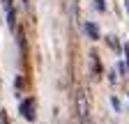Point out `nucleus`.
<instances>
[{"label": "nucleus", "mask_w": 129, "mask_h": 124, "mask_svg": "<svg viewBox=\"0 0 129 124\" xmlns=\"http://www.w3.org/2000/svg\"><path fill=\"white\" fill-rule=\"evenodd\" d=\"M124 5H127V9H129V0H124Z\"/></svg>", "instance_id": "obj_10"}, {"label": "nucleus", "mask_w": 129, "mask_h": 124, "mask_svg": "<svg viewBox=\"0 0 129 124\" xmlns=\"http://www.w3.org/2000/svg\"><path fill=\"white\" fill-rule=\"evenodd\" d=\"M23 3H28V0H23Z\"/></svg>", "instance_id": "obj_11"}, {"label": "nucleus", "mask_w": 129, "mask_h": 124, "mask_svg": "<svg viewBox=\"0 0 129 124\" xmlns=\"http://www.w3.org/2000/svg\"><path fill=\"white\" fill-rule=\"evenodd\" d=\"M19 110H21V115H23L28 122H35V119H37V103H35V99H32V97H25V99L21 101Z\"/></svg>", "instance_id": "obj_2"}, {"label": "nucleus", "mask_w": 129, "mask_h": 124, "mask_svg": "<svg viewBox=\"0 0 129 124\" xmlns=\"http://www.w3.org/2000/svg\"><path fill=\"white\" fill-rule=\"evenodd\" d=\"M90 69H92V76H94V78H99V76H102V60H99V55H97L94 51L90 53Z\"/></svg>", "instance_id": "obj_3"}, {"label": "nucleus", "mask_w": 129, "mask_h": 124, "mask_svg": "<svg viewBox=\"0 0 129 124\" xmlns=\"http://www.w3.org/2000/svg\"><path fill=\"white\" fill-rule=\"evenodd\" d=\"M106 44L111 46L113 51H120V41H118V37H115V35H108V37H106Z\"/></svg>", "instance_id": "obj_6"}, {"label": "nucleus", "mask_w": 129, "mask_h": 124, "mask_svg": "<svg viewBox=\"0 0 129 124\" xmlns=\"http://www.w3.org/2000/svg\"><path fill=\"white\" fill-rule=\"evenodd\" d=\"M76 115H78V124H92L90 117V99L85 94L83 87L76 90Z\"/></svg>", "instance_id": "obj_1"}, {"label": "nucleus", "mask_w": 129, "mask_h": 124, "mask_svg": "<svg viewBox=\"0 0 129 124\" xmlns=\"http://www.w3.org/2000/svg\"><path fill=\"white\" fill-rule=\"evenodd\" d=\"M83 28H85V35H88L90 39H99V28H97L94 23H90V21H88Z\"/></svg>", "instance_id": "obj_5"}, {"label": "nucleus", "mask_w": 129, "mask_h": 124, "mask_svg": "<svg viewBox=\"0 0 129 124\" xmlns=\"http://www.w3.org/2000/svg\"><path fill=\"white\" fill-rule=\"evenodd\" d=\"M111 106L115 108V110H120V99L118 97H111Z\"/></svg>", "instance_id": "obj_8"}, {"label": "nucleus", "mask_w": 129, "mask_h": 124, "mask_svg": "<svg viewBox=\"0 0 129 124\" xmlns=\"http://www.w3.org/2000/svg\"><path fill=\"white\" fill-rule=\"evenodd\" d=\"M94 3V9H99V12H106V3L104 0H92Z\"/></svg>", "instance_id": "obj_7"}, {"label": "nucleus", "mask_w": 129, "mask_h": 124, "mask_svg": "<svg viewBox=\"0 0 129 124\" xmlns=\"http://www.w3.org/2000/svg\"><path fill=\"white\" fill-rule=\"evenodd\" d=\"M5 12H7V25L14 30V28H16V12H14L12 0H5Z\"/></svg>", "instance_id": "obj_4"}, {"label": "nucleus", "mask_w": 129, "mask_h": 124, "mask_svg": "<svg viewBox=\"0 0 129 124\" xmlns=\"http://www.w3.org/2000/svg\"><path fill=\"white\" fill-rule=\"evenodd\" d=\"M124 55H127V65H129V48H124Z\"/></svg>", "instance_id": "obj_9"}]
</instances>
